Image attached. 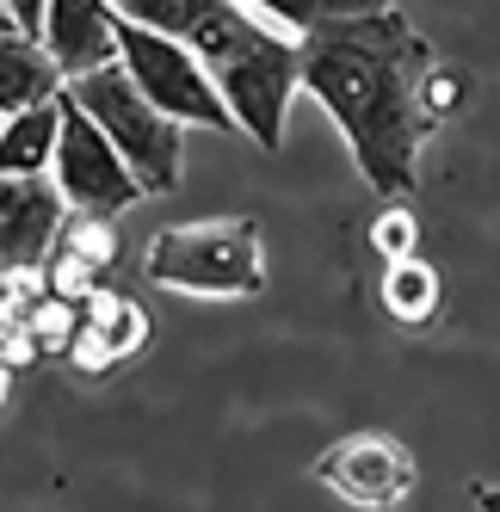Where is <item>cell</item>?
Returning a JSON list of instances; mask_svg holds the SVG:
<instances>
[{
	"label": "cell",
	"mask_w": 500,
	"mask_h": 512,
	"mask_svg": "<svg viewBox=\"0 0 500 512\" xmlns=\"http://www.w3.org/2000/svg\"><path fill=\"white\" fill-rule=\"evenodd\" d=\"M433 62V44L408 25L402 7L297 38V87L328 105L365 186L389 204H408L420 192V149L439 130L420 112V81Z\"/></svg>",
	"instance_id": "cell-1"
},
{
	"label": "cell",
	"mask_w": 500,
	"mask_h": 512,
	"mask_svg": "<svg viewBox=\"0 0 500 512\" xmlns=\"http://www.w3.org/2000/svg\"><path fill=\"white\" fill-rule=\"evenodd\" d=\"M112 7L118 19L180 44L223 93L235 130L254 149H284V112L297 93V38L272 31L235 0H112Z\"/></svg>",
	"instance_id": "cell-2"
},
{
	"label": "cell",
	"mask_w": 500,
	"mask_h": 512,
	"mask_svg": "<svg viewBox=\"0 0 500 512\" xmlns=\"http://www.w3.org/2000/svg\"><path fill=\"white\" fill-rule=\"evenodd\" d=\"M142 272L180 297H260L266 290V235L254 216L173 223L149 241Z\"/></svg>",
	"instance_id": "cell-3"
},
{
	"label": "cell",
	"mask_w": 500,
	"mask_h": 512,
	"mask_svg": "<svg viewBox=\"0 0 500 512\" xmlns=\"http://www.w3.org/2000/svg\"><path fill=\"white\" fill-rule=\"evenodd\" d=\"M68 99L93 118V130L118 149V161L130 167V179L142 186V198H167L180 192V167H186V149H180V124H167L149 99L136 93L130 68L124 62H105L93 75L68 81L62 87Z\"/></svg>",
	"instance_id": "cell-4"
},
{
	"label": "cell",
	"mask_w": 500,
	"mask_h": 512,
	"mask_svg": "<svg viewBox=\"0 0 500 512\" xmlns=\"http://www.w3.org/2000/svg\"><path fill=\"white\" fill-rule=\"evenodd\" d=\"M118 62L130 68L136 93L149 99L167 124H180V130L198 124V130H217V136H241L235 118H229V105H223V93L210 87V75H204V68H198L180 44H173V38L118 19Z\"/></svg>",
	"instance_id": "cell-5"
},
{
	"label": "cell",
	"mask_w": 500,
	"mask_h": 512,
	"mask_svg": "<svg viewBox=\"0 0 500 512\" xmlns=\"http://www.w3.org/2000/svg\"><path fill=\"white\" fill-rule=\"evenodd\" d=\"M56 105H62V130H56L50 186L62 192V204L75 216H124L130 204H142V186L130 179L112 142L93 130V118L68 93H56Z\"/></svg>",
	"instance_id": "cell-6"
},
{
	"label": "cell",
	"mask_w": 500,
	"mask_h": 512,
	"mask_svg": "<svg viewBox=\"0 0 500 512\" xmlns=\"http://www.w3.org/2000/svg\"><path fill=\"white\" fill-rule=\"evenodd\" d=\"M315 475H321V488L340 494L346 506L389 512L414 494L420 463H414L408 445H396V438H383V432H352V438H340V445H328L315 457Z\"/></svg>",
	"instance_id": "cell-7"
},
{
	"label": "cell",
	"mask_w": 500,
	"mask_h": 512,
	"mask_svg": "<svg viewBox=\"0 0 500 512\" xmlns=\"http://www.w3.org/2000/svg\"><path fill=\"white\" fill-rule=\"evenodd\" d=\"M62 192L44 179H0V272H44L62 235Z\"/></svg>",
	"instance_id": "cell-8"
},
{
	"label": "cell",
	"mask_w": 500,
	"mask_h": 512,
	"mask_svg": "<svg viewBox=\"0 0 500 512\" xmlns=\"http://www.w3.org/2000/svg\"><path fill=\"white\" fill-rule=\"evenodd\" d=\"M44 56L56 62L62 87L118 62V7L112 0H44Z\"/></svg>",
	"instance_id": "cell-9"
},
{
	"label": "cell",
	"mask_w": 500,
	"mask_h": 512,
	"mask_svg": "<svg viewBox=\"0 0 500 512\" xmlns=\"http://www.w3.org/2000/svg\"><path fill=\"white\" fill-rule=\"evenodd\" d=\"M56 93H62V75L44 56V44L19 38V31H0V118H19Z\"/></svg>",
	"instance_id": "cell-10"
},
{
	"label": "cell",
	"mask_w": 500,
	"mask_h": 512,
	"mask_svg": "<svg viewBox=\"0 0 500 512\" xmlns=\"http://www.w3.org/2000/svg\"><path fill=\"white\" fill-rule=\"evenodd\" d=\"M56 130H62V105L44 99L31 112L0 124V179H44L56 161Z\"/></svg>",
	"instance_id": "cell-11"
},
{
	"label": "cell",
	"mask_w": 500,
	"mask_h": 512,
	"mask_svg": "<svg viewBox=\"0 0 500 512\" xmlns=\"http://www.w3.org/2000/svg\"><path fill=\"white\" fill-rule=\"evenodd\" d=\"M439 297H445V284L439 272L420 260H396V266H383V315L396 321V327H426L439 315Z\"/></svg>",
	"instance_id": "cell-12"
},
{
	"label": "cell",
	"mask_w": 500,
	"mask_h": 512,
	"mask_svg": "<svg viewBox=\"0 0 500 512\" xmlns=\"http://www.w3.org/2000/svg\"><path fill=\"white\" fill-rule=\"evenodd\" d=\"M235 7H254L272 19V31H297V38H309V31L321 25H340V19H365V13H383L396 7V0H235Z\"/></svg>",
	"instance_id": "cell-13"
},
{
	"label": "cell",
	"mask_w": 500,
	"mask_h": 512,
	"mask_svg": "<svg viewBox=\"0 0 500 512\" xmlns=\"http://www.w3.org/2000/svg\"><path fill=\"white\" fill-rule=\"evenodd\" d=\"M81 321L112 346V358H130L136 346H149V315H142L130 297H118V290H105V284L81 303Z\"/></svg>",
	"instance_id": "cell-14"
},
{
	"label": "cell",
	"mask_w": 500,
	"mask_h": 512,
	"mask_svg": "<svg viewBox=\"0 0 500 512\" xmlns=\"http://www.w3.org/2000/svg\"><path fill=\"white\" fill-rule=\"evenodd\" d=\"M56 247L75 253V260H87L93 272H105L118 260V229H112V216H62Z\"/></svg>",
	"instance_id": "cell-15"
},
{
	"label": "cell",
	"mask_w": 500,
	"mask_h": 512,
	"mask_svg": "<svg viewBox=\"0 0 500 512\" xmlns=\"http://www.w3.org/2000/svg\"><path fill=\"white\" fill-rule=\"evenodd\" d=\"M25 327H31V340H38V352L44 358H62L68 352V340L81 334V303H62V297H44L25 309Z\"/></svg>",
	"instance_id": "cell-16"
},
{
	"label": "cell",
	"mask_w": 500,
	"mask_h": 512,
	"mask_svg": "<svg viewBox=\"0 0 500 512\" xmlns=\"http://www.w3.org/2000/svg\"><path fill=\"white\" fill-rule=\"evenodd\" d=\"M371 247H377V260H383V266L414 260V247H420L414 210H408V204H383V210H377V223H371Z\"/></svg>",
	"instance_id": "cell-17"
},
{
	"label": "cell",
	"mask_w": 500,
	"mask_h": 512,
	"mask_svg": "<svg viewBox=\"0 0 500 512\" xmlns=\"http://www.w3.org/2000/svg\"><path fill=\"white\" fill-rule=\"evenodd\" d=\"M470 99V81H463V68H451V62H433L426 68V81H420V112L433 118V124H445V118H457V105Z\"/></svg>",
	"instance_id": "cell-18"
},
{
	"label": "cell",
	"mask_w": 500,
	"mask_h": 512,
	"mask_svg": "<svg viewBox=\"0 0 500 512\" xmlns=\"http://www.w3.org/2000/svg\"><path fill=\"white\" fill-rule=\"evenodd\" d=\"M44 290L50 297H62V303H87L93 290H99V272L87 266V260H75V253H50V266H44Z\"/></svg>",
	"instance_id": "cell-19"
},
{
	"label": "cell",
	"mask_w": 500,
	"mask_h": 512,
	"mask_svg": "<svg viewBox=\"0 0 500 512\" xmlns=\"http://www.w3.org/2000/svg\"><path fill=\"white\" fill-rule=\"evenodd\" d=\"M62 358H68V364H75V371H81V377H112V371H118V358H112V346H105V340L93 334V327H87V321H81V334H75V340H68V352H62Z\"/></svg>",
	"instance_id": "cell-20"
},
{
	"label": "cell",
	"mask_w": 500,
	"mask_h": 512,
	"mask_svg": "<svg viewBox=\"0 0 500 512\" xmlns=\"http://www.w3.org/2000/svg\"><path fill=\"white\" fill-rule=\"evenodd\" d=\"M31 364H44L38 340H31V327L25 321H0V371H31Z\"/></svg>",
	"instance_id": "cell-21"
},
{
	"label": "cell",
	"mask_w": 500,
	"mask_h": 512,
	"mask_svg": "<svg viewBox=\"0 0 500 512\" xmlns=\"http://www.w3.org/2000/svg\"><path fill=\"white\" fill-rule=\"evenodd\" d=\"M7 13H13V25L25 31V38H38V31H44V0H7Z\"/></svg>",
	"instance_id": "cell-22"
},
{
	"label": "cell",
	"mask_w": 500,
	"mask_h": 512,
	"mask_svg": "<svg viewBox=\"0 0 500 512\" xmlns=\"http://www.w3.org/2000/svg\"><path fill=\"white\" fill-rule=\"evenodd\" d=\"M13 401V371H0V408Z\"/></svg>",
	"instance_id": "cell-23"
},
{
	"label": "cell",
	"mask_w": 500,
	"mask_h": 512,
	"mask_svg": "<svg viewBox=\"0 0 500 512\" xmlns=\"http://www.w3.org/2000/svg\"><path fill=\"white\" fill-rule=\"evenodd\" d=\"M0 31H19V25H13V13H7V0H0ZM19 38H25V31H19Z\"/></svg>",
	"instance_id": "cell-24"
},
{
	"label": "cell",
	"mask_w": 500,
	"mask_h": 512,
	"mask_svg": "<svg viewBox=\"0 0 500 512\" xmlns=\"http://www.w3.org/2000/svg\"><path fill=\"white\" fill-rule=\"evenodd\" d=\"M0 124H7V118H0Z\"/></svg>",
	"instance_id": "cell-25"
}]
</instances>
